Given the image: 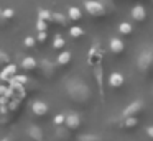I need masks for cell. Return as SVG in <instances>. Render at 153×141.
Here are the masks:
<instances>
[{"mask_svg":"<svg viewBox=\"0 0 153 141\" xmlns=\"http://www.w3.org/2000/svg\"><path fill=\"white\" fill-rule=\"evenodd\" d=\"M79 141H100V138L96 136V134H84V136L79 138Z\"/></svg>","mask_w":153,"mask_h":141,"instance_id":"83f0119b","label":"cell"},{"mask_svg":"<svg viewBox=\"0 0 153 141\" xmlns=\"http://www.w3.org/2000/svg\"><path fill=\"white\" fill-rule=\"evenodd\" d=\"M68 18L73 20V21H79V20L82 18V13H81V10L77 8V7H71V8L68 10Z\"/></svg>","mask_w":153,"mask_h":141,"instance_id":"2e32d148","label":"cell"},{"mask_svg":"<svg viewBox=\"0 0 153 141\" xmlns=\"http://www.w3.org/2000/svg\"><path fill=\"white\" fill-rule=\"evenodd\" d=\"M38 18L50 23L51 21V12H50V10H46V8H40V10H38Z\"/></svg>","mask_w":153,"mask_h":141,"instance_id":"ac0fdd59","label":"cell"},{"mask_svg":"<svg viewBox=\"0 0 153 141\" xmlns=\"http://www.w3.org/2000/svg\"><path fill=\"white\" fill-rule=\"evenodd\" d=\"M109 84H110V87H115V89L120 87L123 84V75L120 72H112L109 75Z\"/></svg>","mask_w":153,"mask_h":141,"instance_id":"7c38bea8","label":"cell"},{"mask_svg":"<svg viewBox=\"0 0 153 141\" xmlns=\"http://www.w3.org/2000/svg\"><path fill=\"white\" fill-rule=\"evenodd\" d=\"M0 141H15V140H13L12 136H4V138H2Z\"/></svg>","mask_w":153,"mask_h":141,"instance_id":"836d02e7","label":"cell"},{"mask_svg":"<svg viewBox=\"0 0 153 141\" xmlns=\"http://www.w3.org/2000/svg\"><path fill=\"white\" fill-rule=\"evenodd\" d=\"M64 44H66V43H64V39L61 38V36H56V38H54V41H53V48L54 49H63Z\"/></svg>","mask_w":153,"mask_h":141,"instance_id":"603a6c76","label":"cell"},{"mask_svg":"<svg viewBox=\"0 0 153 141\" xmlns=\"http://www.w3.org/2000/svg\"><path fill=\"white\" fill-rule=\"evenodd\" d=\"M69 35L73 36V38H81V36L84 35V30L81 28V26H71V28H69Z\"/></svg>","mask_w":153,"mask_h":141,"instance_id":"ffe728a7","label":"cell"},{"mask_svg":"<svg viewBox=\"0 0 153 141\" xmlns=\"http://www.w3.org/2000/svg\"><path fill=\"white\" fill-rule=\"evenodd\" d=\"M17 71H18V67H17V64H7L5 67H2V72H0V77H2V80H7V82H10L12 79L17 75Z\"/></svg>","mask_w":153,"mask_h":141,"instance_id":"277c9868","label":"cell"},{"mask_svg":"<svg viewBox=\"0 0 153 141\" xmlns=\"http://www.w3.org/2000/svg\"><path fill=\"white\" fill-rule=\"evenodd\" d=\"M5 94H7V87L0 85V95H5Z\"/></svg>","mask_w":153,"mask_h":141,"instance_id":"d6a6232c","label":"cell"},{"mask_svg":"<svg viewBox=\"0 0 153 141\" xmlns=\"http://www.w3.org/2000/svg\"><path fill=\"white\" fill-rule=\"evenodd\" d=\"M38 66H40L41 72H43L46 77H53L54 72H56V66H54V62H51L50 59H43Z\"/></svg>","mask_w":153,"mask_h":141,"instance_id":"8992f818","label":"cell"},{"mask_svg":"<svg viewBox=\"0 0 153 141\" xmlns=\"http://www.w3.org/2000/svg\"><path fill=\"white\" fill-rule=\"evenodd\" d=\"M7 23V20H5V16H4V10L0 8V25H5Z\"/></svg>","mask_w":153,"mask_h":141,"instance_id":"4dcf8cb0","label":"cell"},{"mask_svg":"<svg viewBox=\"0 0 153 141\" xmlns=\"http://www.w3.org/2000/svg\"><path fill=\"white\" fill-rule=\"evenodd\" d=\"M84 8H86V12L91 16H102L105 13L104 5L100 2H97V0H86L84 2Z\"/></svg>","mask_w":153,"mask_h":141,"instance_id":"7a4b0ae2","label":"cell"},{"mask_svg":"<svg viewBox=\"0 0 153 141\" xmlns=\"http://www.w3.org/2000/svg\"><path fill=\"white\" fill-rule=\"evenodd\" d=\"M71 58H73V56H71L69 51H63L59 56H58V64L59 66H68L71 62Z\"/></svg>","mask_w":153,"mask_h":141,"instance_id":"e0dca14e","label":"cell"},{"mask_svg":"<svg viewBox=\"0 0 153 141\" xmlns=\"http://www.w3.org/2000/svg\"><path fill=\"white\" fill-rule=\"evenodd\" d=\"M23 44H25V48H35V44H36V39H35L33 36H27V38L23 39Z\"/></svg>","mask_w":153,"mask_h":141,"instance_id":"d4e9b609","label":"cell"},{"mask_svg":"<svg viewBox=\"0 0 153 141\" xmlns=\"http://www.w3.org/2000/svg\"><path fill=\"white\" fill-rule=\"evenodd\" d=\"M140 108H142V102H133V103H130L128 107L123 110V117H133V115L137 113V111H140Z\"/></svg>","mask_w":153,"mask_h":141,"instance_id":"5bb4252c","label":"cell"},{"mask_svg":"<svg viewBox=\"0 0 153 141\" xmlns=\"http://www.w3.org/2000/svg\"><path fill=\"white\" fill-rule=\"evenodd\" d=\"M119 31L122 33V35H130V33H132V25L127 23V21L120 23V25H119Z\"/></svg>","mask_w":153,"mask_h":141,"instance_id":"44dd1931","label":"cell"},{"mask_svg":"<svg viewBox=\"0 0 153 141\" xmlns=\"http://www.w3.org/2000/svg\"><path fill=\"white\" fill-rule=\"evenodd\" d=\"M27 134H28V136H30L33 141H43V138H45L43 130H41L40 126H36V125H31V126H28Z\"/></svg>","mask_w":153,"mask_h":141,"instance_id":"ba28073f","label":"cell"},{"mask_svg":"<svg viewBox=\"0 0 153 141\" xmlns=\"http://www.w3.org/2000/svg\"><path fill=\"white\" fill-rule=\"evenodd\" d=\"M64 118H66V115H56V117H54V125H56V126H63Z\"/></svg>","mask_w":153,"mask_h":141,"instance_id":"f546056e","label":"cell"},{"mask_svg":"<svg viewBox=\"0 0 153 141\" xmlns=\"http://www.w3.org/2000/svg\"><path fill=\"white\" fill-rule=\"evenodd\" d=\"M66 90H68V95L76 102H86L91 95L89 87L79 79H71L66 84Z\"/></svg>","mask_w":153,"mask_h":141,"instance_id":"6da1fadb","label":"cell"},{"mask_svg":"<svg viewBox=\"0 0 153 141\" xmlns=\"http://www.w3.org/2000/svg\"><path fill=\"white\" fill-rule=\"evenodd\" d=\"M89 64L91 66H99L100 64V49L94 46L89 51Z\"/></svg>","mask_w":153,"mask_h":141,"instance_id":"30bf717a","label":"cell"},{"mask_svg":"<svg viewBox=\"0 0 153 141\" xmlns=\"http://www.w3.org/2000/svg\"><path fill=\"white\" fill-rule=\"evenodd\" d=\"M123 125H125L127 128H132L137 125V118L135 117H125V121H123Z\"/></svg>","mask_w":153,"mask_h":141,"instance_id":"4316f807","label":"cell"},{"mask_svg":"<svg viewBox=\"0 0 153 141\" xmlns=\"http://www.w3.org/2000/svg\"><path fill=\"white\" fill-rule=\"evenodd\" d=\"M145 16H146V12H145V8H143L142 5H135L132 8V18L133 20L142 21V20H145Z\"/></svg>","mask_w":153,"mask_h":141,"instance_id":"4fadbf2b","label":"cell"},{"mask_svg":"<svg viewBox=\"0 0 153 141\" xmlns=\"http://www.w3.org/2000/svg\"><path fill=\"white\" fill-rule=\"evenodd\" d=\"M146 133H148L150 138H153V126H148V128H146Z\"/></svg>","mask_w":153,"mask_h":141,"instance_id":"1f68e13d","label":"cell"},{"mask_svg":"<svg viewBox=\"0 0 153 141\" xmlns=\"http://www.w3.org/2000/svg\"><path fill=\"white\" fill-rule=\"evenodd\" d=\"M36 67H38V62L35 58H31V56L23 58V61H22V69H23L25 72H33V71H36Z\"/></svg>","mask_w":153,"mask_h":141,"instance_id":"9c48e42d","label":"cell"},{"mask_svg":"<svg viewBox=\"0 0 153 141\" xmlns=\"http://www.w3.org/2000/svg\"><path fill=\"white\" fill-rule=\"evenodd\" d=\"M31 110H33V115L38 118H43L48 115V105L45 103V102L41 100H36L33 102V105H31Z\"/></svg>","mask_w":153,"mask_h":141,"instance_id":"5b68a950","label":"cell"},{"mask_svg":"<svg viewBox=\"0 0 153 141\" xmlns=\"http://www.w3.org/2000/svg\"><path fill=\"white\" fill-rule=\"evenodd\" d=\"M36 31H48V21L38 18V21H36Z\"/></svg>","mask_w":153,"mask_h":141,"instance_id":"cb8c5ba5","label":"cell"},{"mask_svg":"<svg viewBox=\"0 0 153 141\" xmlns=\"http://www.w3.org/2000/svg\"><path fill=\"white\" fill-rule=\"evenodd\" d=\"M64 126H66L68 130H71V131L77 130V128L81 126V117L77 113L66 115V118H64Z\"/></svg>","mask_w":153,"mask_h":141,"instance_id":"3957f363","label":"cell"},{"mask_svg":"<svg viewBox=\"0 0 153 141\" xmlns=\"http://www.w3.org/2000/svg\"><path fill=\"white\" fill-rule=\"evenodd\" d=\"M4 16L7 21H12V20H15V16H17V13H15V10L12 8H5L4 10Z\"/></svg>","mask_w":153,"mask_h":141,"instance_id":"7402d4cb","label":"cell"},{"mask_svg":"<svg viewBox=\"0 0 153 141\" xmlns=\"http://www.w3.org/2000/svg\"><path fill=\"white\" fill-rule=\"evenodd\" d=\"M56 136L59 138V140H66V138H68V128L64 130V128L58 126L56 128Z\"/></svg>","mask_w":153,"mask_h":141,"instance_id":"484cf974","label":"cell"},{"mask_svg":"<svg viewBox=\"0 0 153 141\" xmlns=\"http://www.w3.org/2000/svg\"><path fill=\"white\" fill-rule=\"evenodd\" d=\"M153 62V51L152 49H145V51L140 54V59H138V67L140 69H146L150 64Z\"/></svg>","mask_w":153,"mask_h":141,"instance_id":"52a82bcc","label":"cell"},{"mask_svg":"<svg viewBox=\"0 0 153 141\" xmlns=\"http://www.w3.org/2000/svg\"><path fill=\"white\" fill-rule=\"evenodd\" d=\"M68 20L63 13H56V12H51V21L50 23H54V25H59V26H66L68 25Z\"/></svg>","mask_w":153,"mask_h":141,"instance_id":"8fae6325","label":"cell"},{"mask_svg":"<svg viewBox=\"0 0 153 141\" xmlns=\"http://www.w3.org/2000/svg\"><path fill=\"white\" fill-rule=\"evenodd\" d=\"M46 39H48V31H38V38H36L38 43H41V44H43Z\"/></svg>","mask_w":153,"mask_h":141,"instance_id":"f1b7e54d","label":"cell"},{"mask_svg":"<svg viewBox=\"0 0 153 141\" xmlns=\"http://www.w3.org/2000/svg\"><path fill=\"white\" fill-rule=\"evenodd\" d=\"M123 41L122 39H119V38H112L110 39V51L114 52V54H120V52L123 51Z\"/></svg>","mask_w":153,"mask_h":141,"instance_id":"9a60e30c","label":"cell"},{"mask_svg":"<svg viewBox=\"0 0 153 141\" xmlns=\"http://www.w3.org/2000/svg\"><path fill=\"white\" fill-rule=\"evenodd\" d=\"M10 62H12L10 56H8L5 51H2V49H0V67H5V66L10 64Z\"/></svg>","mask_w":153,"mask_h":141,"instance_id":"d6986e66","label":"cell"}]
</instances>
